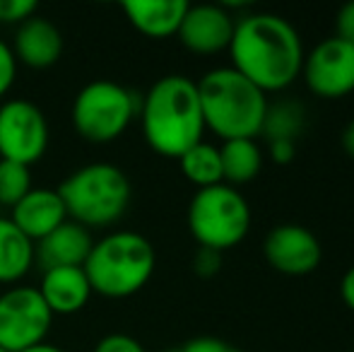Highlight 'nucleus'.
I'll list each match as a JSON object with an SVG mask.
<instances>
[{
  "label": "nucleus",
  "instance_id": "nucleus-1",
  "mask_svg": "<svg viewBox=\"0 0 354 352\" xmlns=\"http://www.w3.org/2000/svg\"><path fill=\"white\" fill-rule=\"evenodd\" d=\"M232 68L266 94L282 92L301 77L304 41L297 27L275 12H248L236 17L229 44Z\"/></svg>",
  "mask_w": 354,
  "mask_h": 352
},
{
  "label": "nucleus",
  "instance_id": "nucleus-2",
  "mask_svg": "<svg viewBox=\"0 0 354 352\" xmlns=\"http://www.w3.org/2000/svg\"><path fill=\"white\" fill-rule=\"evenodd\" d=\"M138 116L145 142L162 157L178 160L205 136L198 85L186 75L159 77L140 97Z\"/></svg>",
  "mask_w": 354,
  "mask_h": 352
},
{
  "label": "nucleus",
  "instance_id": "nucleus-3",
  "mask_svg": "<svg viewBox=\"0 0 354 352\" xmlns=\"http://www.w3.org/2000/svg\"><path fill=\"white\" fill-rule=\"evenodd\" d=\"M198 85L205 131H212L219 140H256L263 131L268 111V94L232 66L207 71Z\"/></svg>",
  "mask_w": 354,
  "mask_h": 352
},
{
  "label": "nucleus",
  "instance_id": "nucleus-4",
  "mask_svg": "<svg viewBox=\"0 0 354 352\" xmlns=\"http://www.w3.org/2000/svg\"><path fill=\"white\" fill-rule=\"evenodd\" d=\"M82 268L94 295H102L106 299H126L138 295L152 280L157 268V251L140 232H109L94 239Z\"/></svg>",
  "mask_w": 354,
  "mask_h": 352
},
{
  "label": "nucleus",
  "instance_id": "nucleus-5",
  "mask_svg": "<svg viewBox=\"0 0 354 352\" xmlns=\"http://www.w3.org/2000/svg\"><path fill=\"white\" fill-rule=\"evenodd\" d=\"M66 205L68 220L92 230L113 227L133 198V183L121 167L111 162H92L77 167L56 188Z\"/></svg>",
  "mask_w": 354,
  "mask_h": 352
},
{
  "label": "nucleus",
  "instance_id": "nucleus-6",
  "mask_svg": "<svg viewBox=\"0 0 354 352\" xmlns=\"http://www.w3.org/2000/svg\"><path fill=\"white\" fill-rule=\"evenodd\" d=\"M140 113V94L113 80L87 82L73 99L71 121L82 140L106 145L123 136Z\"/></svg>",
  "mask_w": 354,
  "mask_h": 352
},
{
  "label": "nucleus",
  "instance_id": "nucleus-7",
  "mask_svg": "<svg viewBox=\"0 0 354 352\" xmlns=\"http://www.w3.org/2000/svg\"><path fill=\"white\" fill-rule=\"evenodd\" d=\"M188 232L201 249L224 251L239 246L251 230V205L239 188L217 183L201 188L188 203Z\"/></svg>",
  "mask_w": 354,
  "mask_h": 352
},
{
  "label": "nucleus",
  "instance_id": "nucleus-8",
  "mask_svg": "<svg viewBox=\"0 0 354 352\" xmlns=\"http://www.w3.org/2000/svg\"><path fill=\"white\" fill-rule=\"evenodd\" d=\"M56 316L41 299L37 287L12 285L0 292V348L24 352L46 343Z\"/></svg>",
  "mask_w": 354,
  "mask_h": 352
},
{
  "label": "nucleus",
  "instance_id": "nucleus-9",
  "mask_svg": "<svg viewBox=\"0 0 354 352\" xmlns=\"http://www.w3.org/2000/svg\"><path fill=\"white\" fill-rule=\"evenodd\" d=\"M51 128L46 113L29 99H8L0 104V160L32 167L46 155Z\"/></svg>",
  "mask_w": 354,
  "mask_h": 352
},
{
  "label": "nucleus",
  "instance_id": "nucleus-10",
  "mask_svg": "<svg viewBox=\"0 0 354 352\" xmlns=\"http://www.w3.org/2000/svg\"><path fill=\"white\" fill-rule=\"evenodd\" d=\"M301 77L321 99H342L354 92V46L328 37L304 56Z\"/></svg>",
  "mask_w": 354,
  "mask_h": 352
},
{
  "label": "nucleus",
  "instance_id": "nucleus-11",
  "mask_svg": "<svg viewBox=\"0 0 354 352\" xmlns=\"http://www.w3.org/2000/svg\"><path fill=\"white\" fill-rule=\"evenodd\" d=\"M263 256L277 272L289 277L311 275L323 261V244L308 227L304 225H277L268 232Z\"/></svg>",
  "mask_w": 354,
  "mask_h": 352
},
{
  "label": "nucleus",
  "instance_id": "nucleus-12",
  "mask_svg": "<svg viewBox=\"0 0 354 352\" xmlns=\"http://www.w3.org/2000/svg\"><path fill=\"white\" fill-rule=\"evenodd\" d=\"M236 17L227 5H188V12L178 27V41L198 56H214L229 51Z\"/></svg>",
  "mask_w": 354,
  "mask_h": 352
},
{
  "label": "nucleus",
  "instance_id": "nucleus-13",
  "mask_svg": "<svg viewBox=\"0 0 354 352\" xmlns=\"http://www.w3.org/2000/svg\"><path fill=\"white\" fill-rule=\"evenodd\" d=\"M12 53L17 63L34 71H44L61 61L63 56V34L44 15H32L27 22H22L15 32Z\"/></svg>",
  "mask_w": 354,
  "mask_h": 352
},
{
  "label": "nucleus",
  "instance_id": "nucleus-14",
  "mask_svg": "<svg viewBox=\"0 0 354 352\" xmlns=\"http://www.w3.org/2000/svg\"><path fill=\"white\" fill-rule=\"evenodd\" d=\"M53 316H73L89 304L94 290L82 266L48 268L37 287Z\"/></svg>",
  "mask_w": 354,
  "mask_h": 352
},
{
  "label": "nucleus",
  "instance_id": "nucleus-15",
  "mask_svg": "<svg viewBox=\"0 0 354 352\" xmlns=\"http://www.w3.org/2000/svg\"><path fill=\"white\" fill-rule=\"evenodd\" d=\"M10 220L37 244L68 220V212L56 188H32L17 205L10 207Z\"/></svg>",
  "mask_w": 354,
  "mask_h": 352
},
{
  "label": "nucleus",
  "instance_id": "nucleus-16",
  "mask_svg": "<svg viewBox=\"0 0 354 352\" xmlns=\"http://www.w3.org/2000/svg\"><path fill=\"white\" fill-rule=\"evenodd\" d=\"M94 246V237L87 227L66 220L61 227L37 241V266L41 270L48 268H68V266H84L89 251Z\"/></svg>",
  "mask_w": 354,
  "mask_h": 352
},
{
  "label": "nucleus",
  "instance_id": "nucleus-17",
  "mask_svg": "<svg viewBox=\"0 0 354 352\" xmlns=\"http://www.w3.org/2000/svg\"><path fill=\"white\" fill-rule=\"evenodd\" d=\"M186 0H128L121 5L126 19L149 39L176 37L188 12Z\"/></svg>",
  "mask_w": 354,
  "mask_h": 352
},
{
  "label": "nucleus",
  "instance_id": "nucleus-18",
  "mask_svg": "<svg viewBox=\"0 0 354 352\" xmlns=\"http://www.w3.org/2000/svg\"><path fill=\"white\" fill-rule=\"evenodd\" d=\"M37 266V244L17 230L10 217H0V285H19Z\"/></svg>",
  "mask_w": 354,
  "mask_h": 352
},
{
  "label": "nucleus",
  "instance_id": "nucleus-19",
  "mask_svg": "<svg viewBox=\"0 0 354 352\" xmlns=\"http://www.w3.org/2000/svg\"><path fill=\"white\" fill-rule=\"evenodd\" d=\"M222 160V178L227 186H243L258 178L263 169V150L258 140L241 138V140H224L219 145Z\"/></svg>",
  "mask_w": 354,
  "mask_h": 352
},
{
  "label": "nucleus",
  "instance_id": "nucleus-20",
  "mask_svg": "<svg viewBox=\"0 0 354 352\" xmlns=\"http://www.w3.org/2000/svg\"><path fill=\"white\" fill-rule=\"evenodd\" d=\"M178 167L181 174L201 191V188H210L217 183H224L222 178V160H219V147L212 142L201 140L186 150L178 157Z\"/></svg>",
  "mask_w": 354,
  "mask_h": 352
},
{
  "label": "nucleus",
  "instance_id": "nucleus-21",
  "mask_svg": "<svg viewBox=\"0 0 354 352\" xmlns=\"http://www.w3.org/2000/svg\"><path fill=\"white\" fill-rule=\"evenodd\" d=\"M304 123H306V111H304V106L299 102H294V99L272 102L268 104L261 136H266L268 142L272 140L297 142V138L304 131Z\"/></svg>",
  "mask_w": 354,
  "mask_h": 352
},
{
  "label": "nucleus",
  "instance_id": "nucleus-22",
  "mask_svg": "<svg viewBox=\"0 0 354 352\" xmlns=\"http://www.w3.org/2000/svg\"><path fill=\"white\" fill-rule=\"evenodd\" d=\"M32 188V167L0 160V205L15 207Z\"/></svg>",
  "mask_w": 354,
  "mask_h": 352
},
{
  "label": "nucleus",
  "instance_id": "nucleus-23",
  "mask_svg": "<svg viewBox=\"0 0 354 352\" xmlns=\"http://www.w3.org/2000/svg\"><path fill=\"white\" fill-rule=\"evenodd\" d=\"M39 5L34 0H0V24H15L19 27L32 15H37Z\"/></svg>",
  "mask_w": 354,
  "mask_h": 352
},
{
  "label": "nucleus",
  "instance_id": "nucleus-24",
  "mask_svg": "<svg viewBox=\"0 0 354 352\" xmlns=\"http://www.w3.org/2000/svg\"><path fill=\"white\" fill-rule=\"evenodd\" d=\"M92 352H147V348L128 333H109L97 340Z\"/></svg>",
  "mask_w": 354,
  "mask_h": 352
},
{
  "label": "nucleus",
  "instance_id": "nucleus-25",
  "mask_svg": "<svg viewBox=\"0 0 354 352\" xmlns=\"http://www.w3.org/2000/svg\"><path fill=\"white\" fill-rule=\"evenodd\" d=\"M169 352H243V350L236 348V345H232V343H227V340H222V338L201 335V338L186 340L183 345H178V348H174Z\"/></svg>",
  "mask_w": 354,
  "mask_h": 352
},
{
  "label": "nucleus",
  "instance_id": "nucleus-26",
  "mask_svg": "<svg viewBox=\"0 0 354 352\" xmlns=\"http://www.w3.org/2000/svg\"><path fill=\"white\" fill-rule=\"evenodd\" d=\"M17 58H15L12 48H10L8 41L0 39V99L12 89L15 77H17Z\"/></svg>",
  "mask_w": 354,
  "mask_h": 352
},
{
  "label": "nucleus",
  "instance_id": "nucleus-27",
  "mask_svg": "<svg viewBox=\"0 0 354 352\" xmlns=\"http://www.w3.org/2000/svg\"><path fill=\"white\" fill-rule=\"evenodd\" d=\"M222 254L212 249H201L198 246L196 256H193V270H196L198 277H214L219 270H222Z\"/></svg>",
  "mask_w": 354,
  "mask_h": 352
},
{
  "label": "nucleus",
  "instance_id": "nucleus-28",
  "mask_svg": "<svg viewBox=\"0 0 354 352\" xmlns=\"http://www.w3.org/2000/svg\"><path fill=\"white\" fill-rule=\"evenodd\" d=\"M333 37L342 39V41L354 46V0L347 5H342L335 15V34Z\"/></svg>",
  "mask_w": 354,
  "mask_h": 352
},
{
  "label": "nucleus",
  "instance_id": "nucleus-29",
  "mask_svg": "<svg viewBox=\"0 0 354 352\" xmlns=\"http://www.w3.org/2000/svg\"><path fill=\"white\" fill-rule=\"evenodd\" d=\"M268 155L275 165H289L297 155V142L289 140H272L268 142Z\"/></svg>",
  "mask_w": 354,
  "mask_h": 352
},
{
  "label": "nucleus",
  "instance_id": "nucleus-30",
  "mask_svg": "<svg viewBox=\"0 0 354 352\" xmlns=\"http://www.w3.org/2000/svg\"><path fill=\"white\" fill-rule=\"evenodd\" d=\"M340 297H342V302L347 304V309L354 314V266L352 268H347V272L342 275V280H340Z\"/></svg>",
  "mask_w": 354,
  "mask_h": 352
},
{
  "label": "nucleus",
  "instance_id": "nucleus-31",
  "mask_svg": "<svg viewBox=\"0 0 354 352\" xmlns=\"http://www.w3.org/2000/svg\"><path fill=\"white\" fill-rule=\"evenodd\" d=\"M340 140H342V150H345L347 155H350L352 160H354V118L345 126V131H342Z\"/></svg>",
  "mask_w": 354,
  "mask_h": 352
},
{
  "label": "nucleus",
  "instance_id": "nucleus-32",
  "mask_svg": "<svg viewBox=\"0 0 354 352\" xmlns=\"http://www.w3.org/2000/svg\"><path fill=\"white\" fill-rule=\"evenodd\" d=\"M24 352H66V350L46 340V343H39V345H34V348H29V350H24Z\"/></svg>",
  "mask_w": 354,
  "mask_h": 352
},
{
  "label": "nucleus",
  "instance_id": "nucleus-33",
  "mask_svg": "<svg viewBox=\"0 0 354 352\" xmlns=\"http://www.w3.org/2000/svg\"><path fill=\"white\" fill-rule=\"evenodd\" d=\"M0 352H8V350H3V348H0Z\"/></svg>",
  "mask_w": 354,
  "mask_h": 352
},
{
  "label": "nucleus",
  "instance_id": "nucleus-34",
  "mask_svg": "<svg viewBox=\"0 0 354 352\" xmlns=\"http://www.w3.org/2000/svg\"><path fill=\"white\" fill-rule=\"evenodd\" d=\"M352 352H354V350H352Z\"/></svg>",
  "mask_w": 354,
  "mask_h": 352
}]
</instances>
